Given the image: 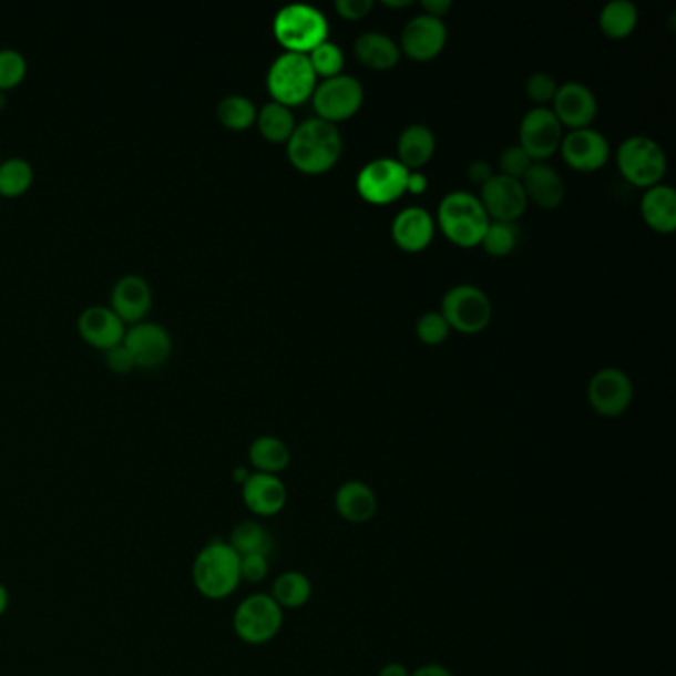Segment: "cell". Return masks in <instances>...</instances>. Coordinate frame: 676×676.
<instances>
[{
  "label": "cell",
  "mask_w": 676,
  "mask_h": 676,
  "mask_svg": "<svg viewBox=\"0 0 676 676\" xmlns=\"http://www.w3.org/2000/svg\"><path fill=\"white\" fill-rule=\"evenodd\" d=\"M311 102L320 120L336 125L361 110L363 85L354 75L339 74L316 85Z\"/></svg>",
  "instance_id": "obj_9"
},
{
  "label": "cell",
  "mask_w": 676,
  "mask_h": 676,
  "mask_svg": "<svg viewBox=\"0 0 676 676\" xmlns=\"http://www.w3.org/2000/svg\"><path fill=\"white\" fill-rule=\"evenodd\" d=\"M27 74V60L14 48H0V90L19 84Z\"/></svg>",
  "instance_id": "obj_36"
},
{
  "label": "cell",
  "mask_w": 676,
  "mask_h": 676,
  "mask_svg": "<svg viewBox=\"0 0 676 676\" xmlns=\"http://www.w3.org/2000/svg\"><path fill=\"white\" fill-rule=\"evenodd\" d=\"M34 171L29 161L22 157H9L0 161V193L4 197L22 195L32 185Z\"/></svg>",
  "instance_id": "obj_33"
},
{
  "label": "cell",
  "mask_w": 676,
  "mask_h": 676,
  "mask_svg": "<svg viewBox=\"0 0 676 676\" xmlns=\"http://www.w3.org/2000/svg\"><path fill=\"white\" fill-rule=\"evenodd\" d=\"M555 92H557V84H555L554 78L550 74H532L528 78L526 82V94L532 102L540 104V107H544V104L554 102Z\"/></svg>",
  "instance_id": "obj_39"
},
{
  "label": "cell",
  "mask_w": 676,
  "mask_h": 676,
  "mask_svg": "<svg viewBox=\"0 0 676 676\" xmlns=\"http://www.w3.org/2000/svg\"><path fill=\"white\" fill-rule=\"evenodd\" d=\"M554 112L562 127L572 130H585L592 125L597 117V100L587 85L580 82H567L557 85L554 98Z\"/></svg>",
  "instance_id": "obj_18"
},
{
  "label": "cell",
  "mask_w": 676,
  "mask_h": 676,
  "mask_svg": "<svg viewBox=\"0 0 676 676\" xmlns=\"http://www.w3.org/2000/svg\"><path fill=\"white\" fill-rule=\"evenodd\" d=\"M560 150L565 163L572 170L583 173L602 170L611 155L610 142L605 140V135L592 127L572 130L560 143Z\"/></svg>",
  "instance_id": "obj_15"
},
{
  "label": "cell",
  "mask_w": 676,
  "mask_h": 676,
  "mask_svg": "<svg viewBox=\"0 0 676 676\" xmlns=\"http://www.w3.org/2000/svg\"><path fill=\"white\" fill-rule=\"evenodd\" d=\"M308 58H310L314 74L324 78V80L336 78L344 70V52L338 44H334L329 40L321 42L320 47L314 48Z\"/></svg>",
  "instance_id": "obj_35"
},
{
  "label": "cell",
  "mask_w": 676,
  "mask_h": 676,
  "mask_svg": "<svg viewBox=\"0 0 676 676\" xmlns=\"http://www.w3.org/2000/svg\"><path fill=\"white\" fill-rule=\"evenodd\" d=\"M334 506L338 516L349 524H367L377 516L379 502L376 490L363 480H346L336 490Z\"/></svg>",
  "instance_id": "obj_19"
},
{
  "label": "cell",
  "mask_w": 676,
  "mask_h": 676,
  "mask_svg": "<svg viewBox=\"0 0 676 676\" xmlns=\"http://www.w3.org/2000/svg\"><path fill=\"white\" fill-rule=\"evenodd\" d=\"M434 147H437L434 133L427 125L414 123L403 130L397 142V155H399L397 161L409 171L421 170L431 161Z\"/></svg>",
  "instance_id": "obj_25"
},
{
  "label": "cell",
  "mask_w": 676,
  "mask_h": 676,
  "mask_svg": "<svg viewBox=\"0 0 676 676\" xmlns=\"http://www.w3.org/2000/svg\"><path fill=\"white\" fill-rule=\"evenodd\" d=\"M356 57L363 66L371 70H391L399 64L401 50L395 44V40L383 32H366L356 40Z\"/></svg>",
  "instance_id": "obj_26"
},
{
  "label": "cell",
  "mask_w": 676,
  "mask_h": 676,
  "mask_svg": "<svg viewBox=\"0 0 676 676\" xmlns=\"http://www.w3.org/2000/svg\"><path fill=\"white\" fill-rule=\"evenodd\" d=\"M492 167H490V163L486 161L477 160L474 163H470L469 167V178L472 183H477V185H484L489 178H492Z\"/></svg>",
  "instance_id": "obj_43"
},
{
  "label": "cell",
  "mask_w": 676,
  "mask_h": 676,
  "mask_svg": "<svg viewBox=\"0 0 676 676\" xmlns=\"http://www.w3.org/2000/svg\"><path fill=\"white\" fill-rule=\"evenodd\" d=\"M123 346L132 354L135 366L153 369L170 357V331L155 321H137L125 329Z\"/></svg>",
  "instance_id": "obj_14"
},
{
  "label": "cell",
  "mask_w": 676,
  "mask_h": 676,
  "mask_svg": "<svg viewBox=\"0 0 676 676\" xmlns=\"http://www.w3.org/2000/svg\"><path fill=\"white\" fill-rule=\"evenodd\" d=\"M564 140V127L547 107H534L520 123V147L537 163L554 155Z\"/></svg>",
  "instance_id": "obj_11"
},
{
  "label": "cell",
  "mask_w": 676,
  "mask_h": 676,
  "mask_svg": "<svg viewBox=\"0 0 676 676\" xmlns=\"http://www.w3.org/2000/svg\"><path fill=\"white\" fill-rule=\"evenodd\" d=\"M377 676H411V670L404 667L403 663H387Z\"/></svg>",
  "instance_id": "obj_47"
},
{
  "label": "cell",
  "mask_w": 676,
  "mask_h": 676,
  "mask_svg": "<svg viewBox=\"0 0 676 676\" xmlns=\"http://www.w3.org/2000/svg\"><path fill=\"white\" fill-rule=\"evenodd\" d=\"M451 326L444 320L441 311H427L417 321V336L427 346H439L449 338Z\"/></svg>",
  "instance_id": "obj_37"
},
{
  "label": "cell",
  "mask_w": 676,
  "mask_h": 676,
  "mask_svg": "<svg viewBox=\"0 0 676 676\" xmlns=\"http://www.w3.org/2000/svg\"><path fill=\"white\" fill-rule=\"evenodd\" d=\"M444 44H447V27L442 19L421 14L407 22L399 50L411 60L429 62L441 54Z\"/></svg>",
  "instance_id": "obj_16"
},
{
  "label": "cell",
  "mask_w": 676,
  "mask_h": 676,
  "mask_svg": "<svg viewBox=\"0 0 676 676\" xmlns=\"http://www.w3.org/2000/svg\"><path fill=\"white\" fill-rule=\"evenodd\" d=\"M383 4L389 9H404V7H411V0H386Z\"/></svg>",
  "instance_id": "obj_49"
},
{
  "label": "cell",
  "mask_w": 676,
  "mask_h": 676,
  "mask_svg": "<svg viewBox=\"0 0 676 676\" xmlns=\"http://www.w3.org/2000/svg\"><path fill=\"white\" fill-rule=\"evenodd\" d=\"M641 215L653 231L668 235L676 228V193L670 185L658 183L641 198Z\"/></svg>",
  "instance_id": "obj_24"
},
{
  "label": "cell",
  "mask_w": 676,
  "mask_h": 676,
  "mask_svg": "<svg viewBox=\"0 0 676 676\" xmlns=\"http://www.w3.org/2000/svg\"><path fill=\"white\" fill-rule=\"evenodd\" d=\"M4 105V94H2V90H0V107Z\"/></svg>",
  "instance_id": "obj_50"
},
{
  "label": "cell",
  "mask_w": 676,
  "mask_h": 676,
  "mask_svg": "<svg viewBox=\"0 0 676 676\" xmlns=\"http://www.w3.org/2000/svg\"><path fill=\"white\" fill-rule=\"evenodd\" d=\"M520 183L526 193L528 203L532 201L540 208L552 211V208L560 207L564 201V178L544 161L532 163V167L528 170Z\"/></svg>",
  "instance_id": "obj_23"
},
{
  "label": "cell",
  "mask_w": 676,
  "mask_h": 676,
  "mask_svg": "<svg viewBox=\"0 0 676 676\" xmlns=\"http://www.w3.org/2000/svg\"><path fill=\"white\" fill-rule=\"evenodd\" d=\"M9 603H10L9 590H7V587H4V585H2V582H0V617H2V615H4V613H7V610H9Z\"/></svg>",
  "instance_id": "obj_48"
},
{
  "label": "cell",
  "mask_w": 676,
  "mask_h": 676,
  "mask_svg": "<svg viewBox=\"0 0 676 676\" xmlns=\"http://www.w3.org/2000/svg\"><path fill=\"white\" fill-rule=\"evenodd\" d=\"M240 496L246 510L258 518H270L280 514L288 502V490L280 477L250 472L240 484Z\"/></svg>",
  "instance_id": "obj_17"
},
{
  "label": "cell",
  "mask_w": 676,
  "mask_h": 676,
  "mask_svg": "<svg viewBox=\"0 0 676 676\" xmlns=\"http://www.w3.org/2000/svg\"><path fill=\"white\" fill-rule=\"evenodd\" d=\"M266 85L276 104L291 107L310 100L318 85V75L311 70L308 54L284 52L274 60L268 70Z\"/></svg>",
  "instance_id": "obj_5"
},
{
  "label": "cell",
  "mask_w": 676,
  "mask_h": 676,
  "mask_svg": "<svg viewBox=\"0 0 676 676\" xmlns=\"http://www.w3.org/2000/svg\"><path fill=\"white\" fill-rule=\"evenodd\" d=\"M532 163L534 161L530 160V155L520 145H510L500 153V170H502L500 175L522 181L528 170L532 167Z\"/></svg>",
  "instance_id": "obj_38"
},
{
  "label": "cell",
  "mask_w": 676,
  "mask_h": 676,
  "mask_svg": "<svg viewBox=\"0 0 676 676\" xmlns=\"http://www.w3.org/2000/svg\"><path fill=\"white\" fill-rule=\"evenodd\" d=\"M228 544L238 555H270L273 554L274 540L270 532L256 520H245L236 524L228 537Z\"/></svg>",
  "instance_id": "obj_30"
},
{
  "label": "cell",
  "mask_w": 676,
  "mask_h": 676,
  "mask_svg": "<svg viewBox=\"0 0 676 676\" xmlns=\"http://www.w3.org/2000/svg\"><path fill=\"white\" fill-rule=\"evenodd\" d=\"M150 284L140 274H125L112 288V308L123 321L137 324L150 311Z\"/></svg>",
  "instance_id": "obj_21"
},
{
  "label": "cell",
  "mask_w": 676,
  "mask_h": 676,
  "mask_svg": "<svg viewBox=\"0 0 676 676\" xmlns=\"http://www.w3.org/2000/svg\"><path fill=\"white\" fill-rule=\"evenodd\" d=\"M283 625L284 610L274 602L270 593L248 595L236 605L233 615L236 637L253 647H260L276 639V635L283 631Z\"/></svg>",
  "instance_id": "obj_6"
},
{
  "label": "cell",
  "mask_w": 676,
  "mask_h": 676,
  "mask_svg": "<svg viewBox=\"0 0 676 676\" xmlns=\"http://www.w3.org/2000/svg\"><path fill=\"white\" fill-rule=\"evenodd\" d=\"M193 585L208 602H223L240 587V555L228 542L213 540L201 547L193 570Z\"/></svg>",
  "instance_id": "obj_2"
},
{
  "label": "cell",
  "mask_w": 676,
  "mask_h": 676,
  "mask_svg": "<svg viewBox=\"0 0 676 676\" xmlns=\"http://www.w3.org/2000/svg\"><path fill=\"white\" fill-rule=\"evenodd\" d=\"M371 9H373L371 0H338L336 2L339 17L346 20L366 19Z\"/></svg>",
  "instance_id": "obj_41"
},
{
  "label": "cell",
  "mask_w": 676,
  "mask_h": 676,
  "mask_svg": "<svg viewBox=\"0 0 676 676\" xmlns=\"http://www.w3.org/2000/svg\"><path fill=\"white\" fill-rule=\"evenodd\" d=\"M270 597L283 610H300L311 600V582L306 573L284 572L273 582Z\"/></svg>",
  "instance_id": "obj_28"
},
{
  "label": "cell",
  "mask_w": 676,
  "mask_h": 676,
  "mask_svg": "<svg viewBox=\"0 0 676 676\" xmlns=\"http://www.w3.org/2000/svg\"><path fill=\"white\" fill-rule=\"evenodd\" d=\"M268 555H240V580L246 583H263L268 577Z\"/></svg>",
  "instance_id": "obj_40"
},
{
  "label": "cell",
  "mask_w": 676,
  "mask_h": 676,
  "mask_svg": "<svg viewBox=\"0 0 676 676\" xmlns=\"http://www.w3.org/2000/svg\"><path fill=\"white\" fill-rule=\"evenodd\" d=\"M452 9L451 0H423L424 14L441 19Z\"/></svg>",
  "instance_id": "obj_44"
},
{
  "label": "cell",
  "mask_w": 676,
  "mask_h": 676,
  "mask_svg": "<svg viewBox=\"0 0 676 676\" xmlns=\"http://www.w3.org/2000/svg\"><path fill=\"white\" fill-rule=\"evenodd\" d=\"M105 361H107V366L112 367L113 371H122V373L135 367L132 354L123 346V341L105 349Z\"/></svg>",
  "instance_id": "obj_42"
},
{
  "label": "cell",
  "mask_w": 676,
  "mask_h": 676,
  "mask_svg": "<svg viewBox=\"0 0 676 676\" xmlns=\"http://www.w3.org/2000/svg\"><path fill=\"white\" fill-rule=\"evenodd\" d=\"M344 151L341 133L334 123L311 117L296 125L288 140V160L306 175H321L334 170Z\"/></svg>",
  "instance_id": "obj_1"
},
{
  "label": "cell",
  "mask_w": 676,
  "mask_h": 676,
  "mask_svg": "<svg viewBox=\"0 0 676 676\" xmlns=\"http://www.w3.org/2000/svg\"><path fill=\"white\" fill-rule=\"evenodd\" d=\"M248 461H250L254 472L278 477L290 464V451H288L286 442L270 437V434H264L250 442Z\"/></svg>",
  "instance_id": "obj_27"
},
{
  "label": "cell",
  "mask_w": 676,
  "mask_h": 676,
  "mask_svg": "<svg viewBox=\"0 0 676 676\" xmlns=\"http://www.w3.org/2000/svg\"><path fill=\"white\" fill-rule=\"evenodd\" d=\"M489 225V215L479 197L464 191H454L442 198L439 207V226L442 235L454 245L462 248L480 245Z\"/></svg>",
  "instance_id": "obj_3"
},
{
  "label": "cell",
  "mask_w": 676,
  "mask_h": 676,
  "mask_svg": "<svg viewBox=\"0 0 676 676\" xmlns=\"http://www.w3.org/2000/svg\"><path fill=\"white\" fill-rule=\"evenodd\" d=\"M256 125L268 142L288 143L291 133L296 130V120H294L290 107L270 102V104L263 105L256 113Z\"/></svg>",
  "instance_id": "obj_31"
},
{
  "label": "cell",
  "mask_w": 676,
  "mask_h": 676,
  "mask_svg": "<svg viewBox=\"0 0 676 676\" xmlns=\"http://www.w3.org/2000/svg\"><path fill=\"white\" fill-rule=\"evenodd\" d=\"M395 245L404 253H421L431 245L434 236V221L421 207H407L395 216L391 226Z\"/></svg>",
  "instance_id": "obj_22"
},
{
  "label": "cell",
  "mask_w": 676,
  "mask_h": 676,
  "mask_svg": "<svg viewBox=\"0 0 676 676\" xmlns=\"http://www.w3.org/2000/svg\"><path fill=\"white\" fill-rule=\"evenodd\" d=\"M411 676H454L451 670L447 667H442V665H437V663H429V665H423V667L414 668L411 670Z\"/></svg>",
  "instance_id": "obj_46"
},
{
  "label": "cell",
  "mask_w": 676,
  "mask_h": 676,
  "mask_svg": "<svg viewBox=\"0 0 676 676\" xmlns=\"http://www.w3.org/2000/svg\"><path fill=\"white\" fill-rule=\"evenodd\" d=\"M429 187V181L421 173L417 171H409V178H407V191L413 193V195H421Z\"/></svg>",
  "instance_id": "obj_45"
},
{
  "label": "cell",
  "mask_w": 676,
  "mask_h": 676,
  "mask_svg": "<svg viewBox=\"0 0 676 676\" xmlns=\"http://www.w3.org/2000/svg\"><path fill=\"white\" fill-rule=\"evenodd\" d=\"M78 331L95 348L107 349L123 341L125 321L110 306H90L78 318Z\"/></svg>",
  "instance_id": "obj_20"
},
{
  "label": "cell",
  "mask_w": 676,
  "mask_h": 676,
  "mask_svg": "<svg viewBox=\"0 0 676 676\" xmlns=\"http://www.w3.org/2000/svg\"><path fill=\"white\" fill-rule=\"evenodd\" d=\"M637 22H639V12L631 0H611L600 14L603 34L613 40L631 37Z\"/></svg>",
  "instance_id": "obj_29"
},
{
  "label": "cell",
  "mask_w": 676,
  "mask_h": 676,
  "mask_svg": "<svg viewBox=\"0 0 676 676\" xmlns=\"http://www.w3.org/2000/svg\"><path fill=\"white\" fill-rule=\"evenodd\" d=\"M480 203L496 223H514L526 213L528 197L522 183L506 175H492L480 187Z\"/></svg>",
  "instance_id": "obj_13"
},
{
  "label": "cell",
  "mask_w": 676,
  "mask_h": 676,
  "mask_svg": "<svg viewBox=\"0 0 676 676\" xmlns=\"http://www.w3.org/2000/svg\"><path fill=\"white\" fill-rule=\"evenodd\" d=\"M441 314L451 329L474 336L492 320V304L489 296L477 286L459 284L442 298Z\"/></svg>",
  "instance_id": "obj_8"
},
{
  "label": "cell",
  "mask_w": 676,
  "mask_h": 676,
  "mask_svg": "<svg viewBox=\"0 0 676 676\" xmlns=\"http://www.w3.org/2000/svg\"><path fill=\"white\" fill-rule=\"evenodd\" d=\"M274 37L286 52L310 54L328 40L329 24L320 10L310 4H288L274 17Z\"/></svg>",
  "instance_id": "obj_4"
},
{
  "label": "cell",
  "mask_w": 676,
  "mask_h": 676,
  "mask_svg": "<svg viewBox=\"0 0 676 676\" xmlns=\"http://www.w3.org/2000/svg\"><path fill=\"white\" fill-rule=\"evenodd\" d=\"M518 236H520V231H518L514 223L490 221L489 228H486V233L482 236L480 245L484 246V250L490 256L502 258V256H508V254L516 248Z\"/></svg>",
  "instance_id": "obj_34"
},
{
  "label": "cell",
  "mask_w": 676,
  "mask_h": 676,
  "mask_svg": "<svg viewBox=\"0 0 676 676\" xmlns=\"http://www.w3.org/2000/svg\"><path fill=\"white\" fill-rule=\"evenodd\" d=\"M617 167L631 185L651 188L665 177L667 155L655 140L645 135H633L621 143L617 150Z\"/></svg>",
  "instance_id": "obj_7"
},
{
  "label": "cell",
  "mask_w": 676,
  "mask_h": 676,
  "mask_svg": "<svg viewBox=\"0 0 676 676\" xmlns=\"http://www.w3.org/2000/svg\"><path fill=\"white\" fill-rule=\"evenodd\" d=\"M409 170L397 160L371 161L357 175V193L371 205H389L407 193Z\"/></svg>",
  "instance_id": "obj_10"
},
{
  "label": "cell",
  "mask_w": 676,
  "mask_h": 676,
  "mask_svg": "<svg viewBox=\"0 0 676 676\" xmlns=\"http://www.w3.org/2000/svg\"><path fill=\"white\" fill-rule=\"evenodd\" d=\"M587 399L595 413L607 419L621 417L633 403V381L621 369L605 367L592 377Z\"/></svg>",
  "instance_id": "obj_12"
},
{
  "label": "cell",
  "mask_w": 676,
  "mask_h": 676,
  "mask_svg": "<svg viewBox=\"0 0 676 676\" xmlns=\"http://www.w3.org/2000/svg\"><path fill=\"white\" fill-rule=\"evenodd\" d=\"M256 105L245 95H226L216 105V115L223 125L235 132L248 130L256 122Z\"/></svg>",
  "instance_id": "obj_32"
}]
</instances>
